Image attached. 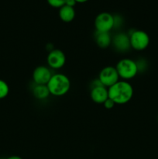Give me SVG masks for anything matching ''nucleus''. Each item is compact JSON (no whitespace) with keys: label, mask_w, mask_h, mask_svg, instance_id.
<instances>
[{"label":"nucleus","mask_w":158,"mask_h":159,"mask_svg":"<svg viewBox=\"0 0 158 159\" xmlns=\"http://www.w3.org/2000/svg\"><path fill=\"white\" fill-rule=\"evenodd\" d=\"M108 98L116 104L122 105L131 100L133 96V88L126 81H119L108 89Z\"/></svg>","instance_id":"f257e3e1"},{"label":"nucleus","mask_w":158,"mask_h":159,"mask_svg":"<svg viewBox=\"0 0 158 159\" xmlns=\"http://www.w3.org/2000/svg\"><path fill=\"white\" fill-rule=\"evenodd\" d=\"M50 94L54 96H62L68 93L71 88L69 78L64 74H54L46 84Z\"/></svg>","instance_id":"f03ea898"},{"label":"nucleus","mask_w":158,"mask_h":159,"mask_svg":"<svg viewBox=\"0 0 158 159\" xmlns=\"http://www.w3.org/2000/svg\"><path fill=\"white\" fill-rule=\"evenodd\" d=\"M119 78L125 80L133 79L138 73L136 61L130 58H123L119 61L116 66Z\"/></svg>","instance_id":"7ed1b4c3"},{"label":"nucleus","mask_w":158,"mask_h":159,"mask_svg":"<svg viewBox=\"0 0 158 159\" xmlns=\"http://www.w3.org/2000/svg\"><path fill=\"white\" fill-rule=\"evenodd\" d=\"M130 46L136 51H141L147 49L150 44V39L148 34L143 30H133L129 35Z\"/></svg>","instance_id":"20e7f679"},{"label":"nucleus","mask_w":158,"mask_h":159,"mask_svg":"<svg viewBox=\"0 0 158 159\" xmlns=\"http://www.w3.org/2000/svg\"><path fill=\"white\" fill-rule=\"evenodd\" d=\"M94 27L97 32L109 33L114 28V16L109 12H101L94 20Z\"/></svg>","instance_id":"39448f33"},{"label":"nucleus","mask_w":158,"mask_h":159,"mask_svg":"<svg viewBox=\"0 0 158 159\" xmlns=\"http://www.w3.org/2000/svg\"><path fill=\"white\" fill-rule=\"evenodd\" d=\"M119 76L116 67H105L100 71L99 75V80L101 83L106 88H109L119 81Z\"/></svg>","instance_id":"423d86ee"},{"label":"nucleus","mask_w":158,"mask_h":159,"mask_svg":"<svg viewBox=\"0 0 158 159\" xmlns=\"http://www.w3.org/2000/svg\"><path fill=\"white\" fill-rule=\"evenodd\" d=\"M48 66L54 70L60 69L66 63V56L64 53L59 49H53L50 51L46 57Z\"/></svg>","instance_id":"0eeeda50"},{"label":"nucleus","mask_w":158,"mask_h":159,"mask_svg":"<svg viewBox=\"0 0 158 159\" xmlns=\"http://www.w3.org/2000/svg\"><path fill=\"white\" fill-rule=\"evenodd\" d=\"M50 69L46 66H38L33 72V81L36 85H46L52 77Z\"/></svg>","instance_id":"6e6552de"},{"label":"nucleus","mask_w":158,"mask_h":159,"mask_svg":"<svg viewBox=\"0 0 158 159\" xmlns=\"http://www.w3.org/2000/svg\"><path fill=\"white\" fill-rule=\"evenodd\" d=\"M112 43L117 51H121V52L127 51L131 48L129 37L124 33H119L115 35L112 40Z\"/></svg>","instance_id":"1a4fd4ad"},{"label":"nucleus","mask_w":158,"mask_h":159,"mask_svg":"<svg viewBox=\"0 0 158 159\" xmlns=\"http://www.w3.org/2000/svg\"><path fill=\"white\" fill-rule=\"evenodd\" d=\"M91 100L98 104H103L108 99V89L104 85L92 87L90 93Z\"/></svg>","instance_id":"9d476101"},{"label":"nucleus","mask_w":158,"mask_h":159,"mask_svg":"<svg viewBox=\"0 0 158 159\" xmlns=\"http://www.w3.org/2000/svg\"><path fill=\"white\" fill-rule=\"evenodd\" d=\"M59 16L62 21L70 23L75 17V10L74 7L64 5L59 9Z\"/></svg>","instance_id":"9b49d317"},{"label":"nucleus","mask_w":158,"mask_h":159,"mask_svg":"<svg viewBox=\"0 0 158 159\" xmlns=\"http://www.w3.org/2000/svg\"><path fill=\"white\" fill-rule=\"evenodd\" d=\"M112 38L109 33H102L96 31L95 41L99 48H107L112 43Z\"/></svg>","instance_id":"f8f14e48"},{"label":"nucleus","mask_w":158,"mask_h":159,"mask_svg":"<svg viewBox=\"0 0 158 159\" xmlns=\"http://www.w3.org/2000/svg\"><path fill=\"white\" fill-rule=\"evenodd\" d=\"M33 94L40 100L46 99L50 95L46 85H36L33 89Z\"/></svg>","instance_id":"ddd939ff"},{"label":"nucleus","mask_w":158,"mask_h":159,"mask_svg":"<svg viewBox=\"0 0 158 159\" xmlns=\"http://www.w3.org/2000/svg\"><path fill=\"white\" fill-rule=\"evenodd\" d=\"M9 85L2 79H0V99H5L9 95Z\"/></svg>","instance_id":"4468645a"},{"label":"nucleus","mask_w":158,"mask_h":159,"mask_svg":"<svg viewBox=\"0 0 158 159\" xmlns=\"http://www.w3.org/2000/svg\"><path fill=\"white\" fill-rule=\"evenodd\" d=\"M49 5L55 8H60L65 5L66 0H46Z\"/></svg>","instance_id":"2eb2a0df"},{"label":"nucleus","mask_w":158,"mask_h":159,"mask_svg":"<svg viewBox=\"0 0 158 159\" xmlns=\"http://www.w3.org/2000/svg\"><path fill=\"white\" fill-rule=\"evenodd\" d=\"M103 105L105 108L108 109V110H110V109H112L113 107H114V106L116 105V103H115V102H113L111 99H109V98H108V99H106V100H105V102H104Z\"/></svg>","instance_id":"dca6fc26"},{"label":"nucleus","mask_w":158,"mask_h":159,"mask_svg":"<svg viewBox=\"0 0 158 159\" xmlns=\"http://www.w3.org/2000/svg\"><path fill=\"white\" fill-rule=\"evenodd\" d=\"M76 3H77L76 0H66V2H65V5L68 6H71V7H74Z\"/></svg>","instance_id":"f3484780"},{"label":"nucleus","mask_w":158,"mask_h":159,"mask_svg":"<svg viewBox=\"0 0 158 159\" xmlns=\"http://www.w3.org/2000/svg\"><path fill=\"white\" fill-rule=\"evenodd\" d=\"M6 159H23V158L20 156H17V155H12V156L9 157V158H7Z\"/></svg>","instance_id":"a211bd4d"},{"label":"nucleus","mask_w":158,"mask_h":159,"mask_svg":"<svg viewBox=\"0 0 158 159\" xmlns=\"http://www.w3.org/2000/svg\"><path fill=\"white\" fill-rule=\"evenodd\" d=\"M87 1H88V0H76V2H81V3L85 2H87Z\"/></svg>","instance_id":"6ab92c4d"}]
</instances>
